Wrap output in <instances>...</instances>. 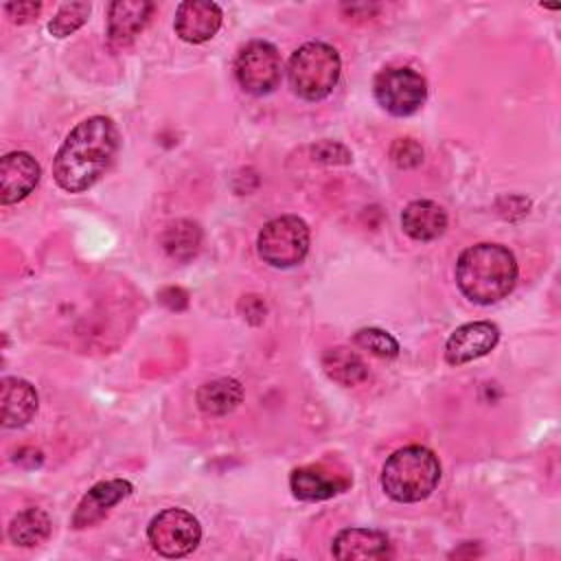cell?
Wrapping results in <instances>:
<instances>
[{
    "instance_id": "2e32d148",
    "label": "cell",
    "mask_w": 561,
    "mask_h": 561,
    "mask_svg": "<svg viewBox=\"0 0 561 561\" xmlns=\"http://www.w3.org/2000/svg\"><path fill=\"white\" fill-rule=\"evenodd\" d=\"M0 408L4 427H22L37 412V392L26 379L4 377L0 381Z\"/></svg>"
},
{
    "instance_id": "30bf717a",
    "label": "cell",
    "mask_w": 561,
    "mask_h": 561,
    "mask_svg": "<svg viewBox=\"0 0 561 561\" xmlns=\"http://www.w3.org/2000/svg\"><path fill=\"white\" fill-rule=\"evenodd\" d=\"M221 20H224V13L219 4L204 2V0H188L178 4L173 28L180 39L188 44H202L217 35Z\"/></svg>"
},
{
    "instance_id": "484cf974",
    "label": "cell",
    "mask_w": 561,
    "mask_h": 561,
    "mask_svg": "<svg viewBox=\"0 0 561 561\" xmlns=\"http://www.w3.org/2000/svg\"><path fill=\"white\" fill-rule=\"evenodd\" d=\"M42 11V2H9L4 4V13L11 18V22H28Z\"/></svg>"
},
{
    "instance_id": "7a4b0ae2",
    "label": "cell",
    "mask_w": 561,
    "mask_h": 561,
    "mask_svg": "<svg viewBox=\"0 0 561 561\" xmlns=\"http://www.w3.org/2000/svg\"><path fill=\"white\" fill-rule=\"evenodd\" d=\"M517 274L513 252L500 243L469 245L456 261V283L478 305H493L506 298L517 283Z\"/></svg>"
},
{
    "instance_id": "8992f818",
    "label": "cell",
    "mask_w": 561,
    "mask_h": 561,
    "mask_svg": "<svg viewBox=\"0 0 561 561\" xmlns=\"http://www.w3.org/2000/svg\"><path fill=\"white\" fill-rule=\"evenodd\" d=\"M147 539L158 554L178 559L199 546L202 526L197 517L184 508H164L149 522Z\"/></svg>"
},
{
    "instance_id": "603a6c76",
    "label": "cell",
    "mask_w": 561,
    "mask_h": 561,
    "mask_svg": "<svg viewBox=\"0 0 561 561\" xmlns=\"http://www.w3.org/2000/svg\"><path fill=\"white\" fill-rule=\"evenodd\" d=\"M353 340H355V344L359 348L370 351L377 357L392 359V357L399 355V342L388 331H383V329H375V327L359 329Z\"/></svg>"
},
{
    "instance_id": "7402d4cb",
    "label": "cell",
    "mask_w": 561,
    "mask_h": 561,
    "mask_svg": "<svg viewBox=\"0 0 561 561\" xmlns=\"http://www.w3.org/2000/svg\"><path fill=\"white\" fill-rule=\"evenodd\" d=\"M92 11L90 2H66L57 9L53 20L48 22V33L53 37H68L77 28H81Z\"/></svg>"
},
{
    "instance_id": "9a60e30c",
    "label": "cell",
    "mask_w": 561,
    "mask_h": 561,
    "mask_svg": "<svg viewBox=\"0 0 561 561\" xmlns=\"http://www.w3.org/2000/svg\"><path fill=\"white\" fill-rule=\"evenodd\" d=\"M153 2L147 0H116L107 9V37L114 46H127L149 22Z\"/></svg>"
},
{
    "instance_id": "ba28073f",
    "label": "cell",
    "mask_w": 561,
    "mask_h": 561,
    "mask_svg": "<svg viewBox=\"0 0 561 561\" xmlns=\"http://www.w3.org/2000/svg\"><path fill=\"white\" fill-rule=\"evenodd\" d=\"M280 70L283 61L278 48L263 39L248 42L234 59V75L239 85L256 96H263L278 85Z\"/></svg>"
},
{
    "instance_id": "d4e9b609",
    "label": "cell",
    "mask_w": 561,
    "mask_h": 561,
    "mask_svg": "<svg viewBox=\"0 0 561 561\" xmlns=\"http://www.w3.org/2000/svg\"><path fill=\"white\" fill-rule=\"evenodd\" d=\"M311 156H313V160L324 162V164H348L351 162V151L344 145L333 142V140H322V142L313 145Z\"/></svg>"
},
{
    "instance_id": "cb8c5ba5",
    "label": "cell",
    "mask_w": 561,
    "mask_h": 561,
    "mask_svg": "<svg viewBox=\"0 0 561 561\" xmlns=\"http://www.w3.org/2000/svg\"><path fill=\"white\" fill-rule=\"evenodd\" d=\"M390 156L394 160L397 167H403V169H410V167H416L423 162V149L416 140L412 138H399L392 149H390Z\"/></svg>"
},
{
    "instance_id": "e0dca14e",
    "label": "cell",
    "mask_w": 561,
    "mask_h": 561,
    "mask_svg": "<svg viewBox=\"0 0 561 561\" xmlns=\"http://www.w3.org/2000/svg\"><path fill=\"white\" fill-rule=\"evenodd\" d=\"M401 228L414 241H434L447 230V213L432 199H416L403 208Z\"/></svg>"
},
{
    "instance_id": "d6986e66",
    "label": "cell",
    "mask_w": 561,
    "mask_h": 561,
    "mask_svg": "<svg viewBox=\"0 0 561 561\" xmlns=\"http://www.w3.org/2000/svg\"><path fill=\"white\" fill-rule=\"evenodd\" d=\"M322 368L327 377L340 386H357L368 377V368L364 359L346 346H335L324 351Z\"/></svg>"
},
{
    "instance_id": "5b68a950",
    "label": "cell",
    "mask_w": 561,
    "mask_h": 561,
    "mask_svg": "<svg viewBox=\"0 0 561 561\" xmlns=\"http://www.w3.org/2000/svg\"><path fill=\"white\" fill-rule=\"evenodd\" d=\"M256 250L272 267H294L309 252V228L296 215H280L261 228Z\"/></svg>"
},
{
    "instance_id": "7c38bea8",
    "label": "cell",
    "mask_w": 561,
    "mask_h": 561,
    "mask_svg": "<svg viewBox=\"0 0 561 561\" xmlns=\"http://www.w3.org/2000/svg\"><path fill=\"white\" fill-rule=\"evenodd\" d=\"M134 486L131 482L123 480V478H112V480H103L96 482L79 502L75 515H72V528H88L99 524L112 506H116L121 500H125L127 495H131Z\"/></svg>"
},
{
    "instance_id": "52a82bcc",
    "label": "cell",
    "mask_w": 561,
    "mask_h": 561,
    "mask_svg": "<svg viewBox=\"0 0 561 561\" xmlns=\"http://www.w3.org/2000/svg\"><path fill=\"white\" fill-rule=\"evenodd\" d=\"M377 103L392 116H410L427 99L425 79L412 68H383L373 83Z\"/></svg>"
},
{
    "instance_id": "3957f363",
    "label": "cell",
    "mask_w": 561,
    "mask_h": 561,
    "mask_svg": "<svg viewBox=\"0 0 561 561\" xmlns=\"http://www.w3.org/2000/svg\"><path fill=\"white\" fill-rule=\"evenodd\" d=\"M440 482V462L432 449L408 445L388 456L381 469V489L394 502L412 504L432 495Z\"/></svg>"
},
{
    "instance_id": "ac0fdd59",
    "label": "cell",
    "mask_w": 561,
    "mask_h": 561,
    "mask_svg": "<svg viewBox=\"0 0 561 561\" xmlns=\"http://www.w3.org/2000/svg\"><path fill=\"white\" fill-rule=\"evenodd\" d=\"M241 399H243V388L232 377L206 381L195 392L197 408L210 416H224V414L232 412L241 403Z\"/></svg>"
},
{
    "instance_id": "277c9868",
    "label": "cell",
    "mask_w": 561,
    "mask_h": 561,
    "mask_svg": "<svg viewBox=\"0 0 561 561\" xmlns=\"http://www.w3.org/2000/svg\"><path fill=\"white\" fill-rule=\"evenodd\" d=\"M342 59L337 50L324 42H307L298 46L287 66L291 90L305 101H322L340 81Z\"/></svg>"
},
{
    "instance_id": "ffe728a7",
    "label": "cell",
    "mask_w": 561,
    "mask_h": 561,
    "mask_svg": "<svg viewBox=\"0 0 561 561\" xmlns=\"http://www.w3.org/2000/svg\"><path fill=\"white\" fill-rule=\"evenodd\" d=\"M50 526L53 524H50V517L46 511H42L37 506H28L11 519L9 539L22 548H33L48 539Z\"/></svg>"
},
{
    "instance_id": "9c48e42d",
    "label": "cell",
    "mask_w": 561,
    "mask_h": 561,
    "mask_svg": "<svg viewBox=\"0 0 561 561\" xmlns=\"http://www.w3.org/2000/svg\"><path fill=\"white\" fill-rule=\"evenodd\" d=\"M500 329L493 322L480 320L458 327L445 342V359L451 366H462L478 357H484L495 348Z\"/></svg>"
},
{
    "instance_id": "8fae6325",
    "label": "cell",
    "mask_w": 561,
    "mask_h": 561,
    "mask_svg": "<svg viewBox=\"0 0 561 561\" xmlns=\"http://www.w3.org/2000/svg\"><path fill=\"white\" fill-rule=\"evenodd\" d=\"M42 175L37 160L26 151H11L0 160V202L4 206L22 202L33 193Z\"/></svg>"
},
{
    "instance_id": "6da1fadb",
    "label": "cell",
    "mask_w": 561,
    "mask_h": 561,
    "mask_svg": "<svg viewBox=\"0 0 561 561\" xmlns=\"http://www.w3.org/2000/svg\"><path fill=\"white\" fill-rule=\"evenodd\" d=\"M118 151V129L107 116H90L75 125L53 160V178L68 193L94 186Z\"/></svg>"
},
{
    "instance_id": "44dd1931",
    "label": "cell",
    "mask_w": 561,
    "mask_h": 561,
    "mask_svg": "<svg viewBox=\"0 0 561 561\" xmlns=\"http://www.w3.org/2000/svg\"><path fill=\"white\" fill-rule=\"evenodd\" d=\"M162 248L175 261H191L202 245V230L191 219H175L162 232Z\"/></svg>"
},
{
    "instance_id": "4fadbf2b",
    "label": "cell",
    "mask_w": 561,
    "mask_h": 561,
    "mask_svg": "<svg viewBox=\"0 0 561 561\" xmlns=\"http://www.w3.org/2000/svg\"><path fill=\"white\" fill-rule=\"evenodd\" d=\"M289 486L298 500L320 502L346 491L351 486V480L324 465H307L291 471Z\"/></svg>"
},
{
    "instance_id": "5bb4252c",
    "label": "cell",
    "mask_w": 561,
    "mask_h": 561,
    "mask_svg": "<svg viewBox=\"0 0 561 561\" xmlns=\"http://www.w3.org/2000/svg\"><path fill=\"white\" fill-rule=\"evenodd\" d=\"M331 552L340 561L355 559H388L392 557L390 539L370 528H344L335 535Z\"/></svg>"
}]
</instances>
